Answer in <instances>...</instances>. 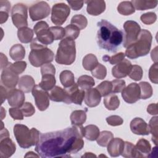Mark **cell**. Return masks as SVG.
<instances>
[{"mask_svg": "<svg viewBox=\"0 0 158 158\" xmlns=\"http://www.w3.org/2000/svg\"><path fill=\"white\" fill-rule=\"evenodd\" d=\"M83 127L73 126L60 131L41 133L35 151L43 158L70 157L84 146Z\"/></svg>", "mask_w": 158, "mask_h": 158, "instance_id": "cell-1", "label": "cell"}, {"mask_svg": "<svg viewBox=\"0 0 158 158\" xmlns=\"http://www.w3.org/2000/svg\"><path fill=\"white\" fill-rule=\"evenodd\" d=\"M97 43L100 48L115 52L123 41V33L106 20L98 23Z\"/></svg>", "mask_w": 158, "mask_h": 158, "instance_id": "cell-2", "label": "cell"}, {"mask_svg": "<svg viewBox=\"0 0 158 158\" xmlns=\"http://www.w3.org/2000/svg\"><path fill=\"white\" fill-rule=\"evenodd\" d=\"M152 39L149 31L141 30L137 40L127 48L125 55L131 59L146 56L151 49Z\"/></svg>", "mask_w": 158, "mask_h": 158, "instance_id": "cell-3", "label": "cell"}, {"mask_svg": "<svg viewBox=\"0 0 158 158\" xmlns=\"http://www.w3.org/2000/svg\"><path fill=\"white\" fill-rule=\"evenodd\" d=\"M30 48L31 51L28 56V59L33 66L38 67L53 60L54 52L46 46L41 44L36 38L31 41Z\"/></svg>", "mask_w": 158, "mask_h": 158, "instance_id": "cell-4", "label": "cell"}, {"mask_svg": "<svg viewBox=\"0 0 158 158\" xmlns=\"http://www.w3.org/2000/svg\"><path fill=\"white\" fill-rule=\"evenodd\" d=\"M14 134L20 147L27 149L36 145L39 139L40 133L35 128H29L22 124H16L14 127Z\"/></svg>", "mask_w": 158, "mask_h": 158, "instance_id": "cell-5", "label": "cell"}, {"mask_svg": "<svg viewBox=\"0 0 158 158\" xmlns=\"http://www.w3.org/2000/svg\"><path fill=\"white\" fill-rule=\"evenodd\" d=\"M76 48L74 40L65 38L60 41L56 56V62L59 64L71 65L75 60Z\"/></svg>", "mask_w": 158, "mask_h": 158, "instance_id": "cell-6", "label": "cell"}, {"mask_svg": "<svg viewBox=\"0 0 158 158\" xmlns=\"http://www.w3.org/2000/svg\"><path fill=\"white\" fill-rule=\"evenodd\" d=\"M41 73L42 78L38 85L47 91L51 90L55 86L56 81L55 78L56 69L54 66L50 63L45 64L41 67Z\"/></svg>", "mask_w": 158, "mask_h": 158, "instance_id": "cell-7", "label": "cell"}, {"mask_svg": "<svg viewBox=\"0 0 158 158\" xmlns=\"http://www.w3.org/2000/svg\"><path fill=\"white\" fill-rule=\"evenodd\" d=\"M0 138V157L1 158H8L15 152L16 146L9 138V133L7 130L6 128H3V122H2Z\"/></svg>", "mask_w": 158, "mask_h": 158, "instance_id": "cell-8", "label": "cell"}, {"mask_svg": "<svg viewBox=\"0 0 158 158\" xmlns=\"http://www.w3.org/2000/svg\"><path fill=\"white\" fill-rule=\"evenodd\" d=\"M12 20L15 27L20 28L28 26L27 7L22 3L14 6L11 12Z\"/></svg>", "mask_w": 158, "mask_h": 158, "instance_id": "cell-9", "label": "cell"}, {"mask_svg": "<svg viewBox=\"0 0 158 158\" xmlns=\"http://www.w3.org/2000/svg\"><path fill=\"white\" fill-rule=\"evenodd\" d=\"M123 28L125 30L123 47L127 48L137 40L141 31V27L135 21L128 20L124 23Z\"/></svg>", "mask_w": 158, "mask_h": 158, "instance_id": "cell-10", "label": "cell"}, {"mask_svg": "<svg viewBox=\"0 0 158 158\" xmlns=\"http://www.w3.org/2000/svg\"><path fill=\"white\" fill-rule=\"evenodd\" d=\"M70 13L69 6L65 3H57L52 6L51 19L52 22L58 26L62 25Z\"/></svg>", "mask_w": 158, "mask_h": 158, "instance_id": "cell-11", "label": "cell"}, {"mask_svg": "<svg viewBox=\"0 0 158 158\" xmlns=\"http://www.w3.org/2000/svg\"><path fill=\"white\" fill-rule=\"evenodd\" d=\"M33 30L38 40L45 46L51 44L54 40L48 24L44 21H40L36 23L33 27Z\"/></svg>", "mask_w": 158, "mask_h": 158, "instance_id": "cell-12", "label": "cell"}, {"mask_svg": "<svg viewBox=\"0 0 158 158\" xmlns=\"http://www.w3.org/2000/svg\"><path fill=\"white\" fill-rule=\"evenodd\" d=\"M50 6L45 1H39L29 7V14L33 21H36L47 17L50 14Z\"/></svg>", "mask_w": 158, "mask_h": 158, "instance_id": "cell-13", "label": "cell"}, {"mask_svg": "<svg viewBox=\"0 0 158 158\" xmlns=\"http://www.w3.org/2000/svg\"><path fill=\"white\" fill-rule=\"evenodd\" d=\"M32 95L35 98V104L38 109L43 111L49 106V95L47 91L41 88L39 85H35L32 90Z\"/></svg>", "mask_w": 158, "mask_h": 158, "instance_id": "cell-14", "label": "cell"}, {"mask_svg": "<svg viewBox=\"0 0 158 158\" xmlns=\"http://www.w3.org/2000/svg\"><path fill=\"white\" fill-rule=\"evenodd\" d=\"M123 100L128 104H133L140 99V88L136 83H131L122 91Z\"/></svg>", "mask_w": 158, "mask_h": 158, "instance_id": "cell-15", "label": "cell"}, {"mask_svg": "<svg viewBox=\"0 0 158 158\" xmlns=\"http://www.w3.org/2000/svg\"><path fill=\"white\" fill-rule=\"evenodd\" d=\"M19 80V75L14 72L8 65L2 70L1 76V85H4L6 88L8 89L15 88L17 84H18Z\"/></svg>", "mask_w": 158, "mask_h": 158, "instance_id": "cell-16", "label": "cell"}, {"mask_svg": "<svg viewBox=\"0 0 158 158\" xmlns=\"http://www.w3.org/2000/svg\"><path fill=\"white\" fill-rule=\"evenodd\" d=\"M68 95V104L74 103L81 105L85 98V91L81 88L79 89L77 83H74L69 88H65Z\"/></svg>", "mask_w": 158, "mask_h": 158, "instance_id": "cell-17", "label": "cell"}, {"mask_svg": "<svg viewBox=\"0 0 158 158\" xmlns=\"http://www.w3.org/2000/svg\"><path fill=\"white\" fill-rule=\"evenodd\" d=\"M7 99L9 106L14 107H21L24 104L25 94L20 89H9Z\"/></svg>", "mask_w": 158, "mask_h": 158, "instance_id": "cell-18", "label": "cell"}, {"mask_svg": "<svg viewBox=\"0 0 158 158\" xmlns=\"http://www.w3.org/2000/svg\"><path fill=\"white\" fill-rule=\"evenodd\" d=\"M131 62L127 59H123L120 62L117 64L112 69V75L117 78H122L126 77L128 75L131 68Z\"/></svg>", "mask_w": 158, "mask_h": 158, "instance_id": "cell-19", "label": "cell"}, {"mask_svg": "<svg viewBox=\"0 0 158 158\" xmlns=\"http://www.w3.org/2000/svg\"><path fill=\"white\" fill-rule=\"evenodd\" d=\"M131 131L138 135H148L149 134L148 125L141 118L136 117L130 122Z\"/></svg>", "mask_w": 158, "mask_h": 158, "instance_id": "cell-20", "label": "cell"}, {"mask_svg": "<svg viewBox=\"0 0 158 158\" xmlns=\"http://www.w3.org/2000/svg\"><path fill=\"white\" fill-rule=\"evenodd\" d=\"M101 95L96 88H89L85 91V102L89 107H96L99 104Z\"/></svg>", "mask_w": 158, "mask_h": 158, "instance_id": "cell-21", "label": "cell"}, {"mask_svg": "<svg viewBox=\"0 0 158 158\" xmlns=\"http://www.w3.org/2000/svg\"><path fill=\"white\" fill-rule=\"evenodd\" d=\"M85 2L87 4V12L91 15H98L104 12L106 9V2L102 0H89Z\"/></svg>", "mask_w": 158, "mask_h": 158, "instance_id": "cell-22", "label": "cell"}, {"mask_svg": "<svg viewBox=\"0 0 158 158\" xmlns=\"http://www.w3.org/2000/svg\"><path fill=\"white\" fill-rule=\"evenodd\" d=\"M125 141L121 138H112L109 143L107 146V152L111 157H118L121 155Z\"/></svg>", "mask_w": 158, "mask_h": 158, "instance_id": "cell-23", "label": "cell"}, {"mask_svg": "<svg viewBox=\"0 0 158 158\" xmlns=\"http://www.w3.org/2000/svg\"><path fill=\"white\" fill-rule=\"evenodd\" d=\"M51 100L55 102H64L68 104V95L65 89L55 86L49 93Z\"/></svg>", "mask_w": 158, "mask_h": 158, "instance_id": "cell-24", "label": "cell"}, {"mask_svg": "<svg viewBox=\"0 0 158 158\" xmlns=\"http://www.w3.org/2000/svg\"><path fill=\"white\" fill-rule=\"evenodd\" d=\"M19 89L23 93H30L32 91L35 86V82L32 77L30 75H23L21 77L18 82Z\"/></svg>", "mask_w": 158, "mask_h": 158, "instance_id": "cell-25", "label": "cell"}, {"mask_svg": "<svg viewBox=\"0 0 158 158\" xmlns=\"http://www.w3.org/2000/svg\"><path fill=\"white\" fill-rule=\"evenodd\" d=\"M138 152V157H148L151 151V146L149 142L141 138L139 139L135 146Z\"/></svg>", "mask_w": 158, "mask_h": 158, "instance_id": "cell-26", "label": "cell"}, {"mask_svg": "<svg viewBox=\"0 0 158 158\" xmlns=\"http://www.w3.org/2000/svg\"><path fill=\"white\" fill-rule=\"evenodd\" d=\"M131 2L135 9L138 10L155 8L158 2L157 0H133Z\"/></svg>", "mask_w": 158, "mask_h": 158, "instance_id": "cell-27", "label": "cell"}, {"mask_svg": "<svg viewBox=\"0 0 158 158\" xmlns=\"http://www.w3.org/2000/svg\"><path fill=\"white\" fill-rule=\"evenodd\" d=\"M86 120V112L83 110H76L72 112L70 115V120L73 126L80 127L85 122Z\"/></svg>", "mask_w": 158, "mask_h": 158, "instance_id": "cell-28", "label": "cell"}, {"mask_svg": "<svg viewBox=\"0 0 158 158\" xmlns=\"http://www.w3.org/2000/svg\"><path fill=\"white\" fill-rule=\"evenodd\" d=\"M9 55L12 60L15 61H20L25 57V48L20 44H14L9 50Z\"/></svg>", "mask_w": 158, "mask_h": 158, "instance_id": "cell-29", "label": "cell"}, {"mask_svg": "<svg viewBox=\"0 0 158 158\" xmlns=\"http://www.w3.org/2000/svg\"><path fill=\"white\" fill-rule=\"evenodd\" d=\"M82 131L83 136L89 141L96 140L100 133L99 129L94 125H89L83 127Z\"/></svg>", "mask_w": 158, "mask_h": 158, "instance_id": "cell-30", "label": "cell"}, {"mask_svg": "<svg viewBox=\"0 0 158 158\" xmlns=\"http://www.w3.org/2000/svg\"><path fill=\"white\" fill-rule=\"evenodd\" d=\"M17 36L22 43H28L33 40V31L27 27L20 28L18 30Z\"/></svg>", "mask_w": 158, "mask_h": 158, "instance_id": "cell-31", "label": "cell"}, {"mask_svg": "<svg viewBox=\"0 0 158 158\" xmlns=\"http://www.w3.org/2000/svg\"><path fill=\"white\" fill-rule=\"evenodd\" d=\"M104 104L108 110H114L117 109L120 105V100L117 95L114 93L109 94L105 96L104 99Z\"/></svg>", "mask_w": 158, "mask_h": 158, "instance_id": "cell-32", "label": "cell"}, {"mask_svg": "<svg viewBox=\"0 0 158 158\" xmlns=\"http://www.w3.org/2000/svg\"><path fill=\"white\" fill-rule=\"evenodd\" d=\"M59 78L61 84L65 88H69L75 83L74 75L70 70L62 71L60 73Z\"/></svg>", "mask_w": 158, "mask_h": 158, "instance_id": "cell-33", "label": "cell"}, {"mask_svg": "<svg viewBox=\"0 0 158 158\" xmlns=\"http://www.w3.org/2000/svg\"><path fill=\"white\" fill-rule=\"evenodd\" d=\"M98 64L99 63L97 57L93 54H88L86 55L83 57L82 61L83 67L86 70L91 71L96 67Z\"/></svg>", "mask_w": 158, "mask_h": 158, "instance_id": "cell-34", "label": "cell"}, {"mask_svg": "<svg viewBox=\"0 0 158 158\" xmlns=\"http://www.w3.org/2000/svg\"><path fill=\"white\" fill-rule=\"evenodd\" d=\"M121 155L126 158L138 157V152L135 146L128 141H125L123 150Z\"/></svg>", "mask_w": 158, "mask_h": 158, "instance_id": "cell-35", "label": "cell"}, {"mask_svg": "<svg viewBox=\"0 0 158 158\" xmlns=\"http://www.w3.org/2000/svg\"><path fill=\"white\" fill-rule=\"evenodd\" d=\"M77 85L81 89L85 91L92 88L95 85V81L91 77L84 75L78 78Z\"/></svg>", "mask_w": 158, "mask_h": 158, "instance_id": "cell-36", "label": "cell"}, {"mask_svg": "<svg viewBox=\"0 0 158 158\" xmlns=\"http://www.w3.org/2000/svg\"><path fill=\"white\" fill-rule=\"evenodd\" d=\"M117 11L122 15H129L135 12V9L131 1H122L117 6Z\"/></svg>", "mask_w": 158, "mask_h": 158, "instance_id": "cell-37", "label": "cell"}, {"mask_svg": "<svg viewBox=\"0 0 158 158\" xmlns=\"http://www.w3.org/2000/svg\"><path fill=\"white\" fill-rule=\"evenodd\" d=\"M138 85L140 88V99H146L152 96V88L148 82L142 81Z\"/></svg>", "mask_w": 158, "mask_h": 158, "instance_id": "cell-38", "label": "cell"}, {"mask_svg": "<svg viewBox=\"0 0 158 158\" xmlns=\"http://www.w3.org/2000/svg\"><path fill=\"white\" fill-rule=\"evenodd\" d=\"M112 138H114V135L111 131H102L99 133L96 141L98 145L102 147H106Z\"/></svg>", "mask_w": 158, "mask_h": 158, "instance_id": "cell-39", "label": "cell"}, {"mask_svg": "<svg viewBox=\"0 0 158 158\" xmlns=\"http://www.w3.org/2000/svg\"><path fill=\"white\" fill-rule=\"evenodd\" d=\"M70 23L71 24L77 27L80 30H83L88 25V20L84 15L77 14L72 18Z\"/></svg>", "mask_w": 158, "mask_h": 158, "instance_id": "cell-40", "label": "cell"}, {"mask_svg": "<svg viewBox=\"0 0 158 158\" xmlns=\"http://www.w3.org/2000/svg\"><path fill=\"white\" fill-rule=\"evenodd\" d=\"M157 117H153L149 121V132L152 134V141L155 144H157Z\"/></svg>", "mask_w": 158, "mask_h": 158, "instance_id": "cell-41", "label": "cell"}, {"mask_svg": "<svg viewBox=\"0 0 158 158\" xmlns=\"http://www.w3.org/2000/svg\"><path fill=\"white\" fill-rule=\"evenodd\" d=\"M96 88L98 90L101 96L105 97L112 92V83L109 81H104L98 85Z\"/></svg>", "mask_w": 158, "mask_h": 158, "instance_id": "cell-42", "label": "cell"}, {"mask_svg": "<svg viewBox=\"0 0 158 158\" xmlns=\"http://www.w3.org/2000/svg\"><path fill=\"white\" fill-rule=\"evenodd\" d=\"M80 30L77 27L72 24L66 26L65 28V38H69L73 40L77 39L80 35Z\"/></svg>", "mask_w": 158, "mask_h": 158, "instance_id": "cell-43", "label": "cell"}, {"mask_svg": "<svg viewBox=\"0 0 158 158\" xmlns=\"http://www.w3.org/2000/svg\"><path fill=\"white\" fill-rule=\"evenodd\" d=\"M91 74L94 77L99 80H103L107 75V69L104 65L99 63L96 67L91 70Z\"/></svg>", "mask_w": 158, "mask_h": 158, "instance_id": "cell-44", "label": "cell"}, {"mask_svg": "<svg viewBox=\"0 0 158 158\" xmlns=\"http://www.w3.org/2000/svg\"><path fill=\"white\" fill-rule=\"evenodd\" d=\"M143 69L141 66L138 65H133L131 66L128 76L130 78L135 81H139L143 77Z\"/></svg>", "mask_w": 158, "mask_h": 158, "instance_id": "cell-45", "label": "cell"}, {"mask_svg": "<svg viewBox=\"0 0 158 158\" xmlns=\"http://www.w3.org/2000/svg\"><path fill=\"white\" fill-rule=\"evenodd\" d=\"M8 67L16 74L22 73L27 67V63L25 61H17L15 63L9 62Z\"/></svg>", "mask_w": 158, "mask_h": 158, "instance_id": "cell-46", "label": "cell"}, {"mask_svg": "<svg viewBox=\"0 0 158 158\" xmlns=\"http://www.w3.org/2000/svg\"><path fill=\"white\" fill-rule=\"evenodd\" d=\"M125 54L123 52H118L115 55H113L112 56H103L102 59L105 62H109L110 64H117L121 61H122L125 59Z\"/></svg>", "mask_w": 158, "mask_h": 158, "instance_id": "cell-47", "label": "cell"}, {"mask_svg": "<svg viewBox=\"0 0 158 158\" xmlns=\"http://www.w3.org/2000/svg\"><path fill=\"white\" fill-rule=\"evenodd\" d=\"M50 31H51L54 40H62L65 35V28H62L60 26H55L51 27L49 28Z\"/></svg>", "mask_w": 158, "mask_h": 158, "instance_id": "cell-48", "label": "cell"}, {"mask_svg": "<svg viewBox=\"0 0 158 158\" xmlns=\"http://www.w3.org/2000/svg\"><path fill=\"white\" fill-rule=\"evenodd\" d=\"M140 19L141 22L146 25H151L157 20V15L154 12H149L141 15Z\"/></svg>", "mask_w": 158, "mask_h": 158, "instance_id": "cell-49", "label": "cell"}, {"mask_svg": "<svg viewBox=\"0 0 158 158\" xmlns=\"http://www.w3.org/2000/svg\"><path fill=\"white\" fill-rule=\"evenodd\" d=\"M112 85V92L113 93H120L125 88V81L123 80L116 79L111 81Z\"/></svg>", "mask_w": 158, "mask_h": 158, "instance_id": "cell-50", "label": "cell"}, {"mask_svg": "<svg viewBox=\"0 0 158 158\" xmlns=\"http://www.w3.org/2000/svg\"><path fill=\"white\" fill-rule=\"evenodd\" d=\"M149 78L151 82L157 84L158 83V64L154 63L149 70Z\"/></svg>", "mask_w": 158, "mask_h": 158, "instance_id": "cell-51", "label": "cell"}, {"mask_svg": "<svg viewBox=\"0 0 158 158\" xmlns=\"http://www.w3.org/2000/svg\"><path fill=\"white\" fill-rule=\"evenodd\" d=\"M21 110L25 117H30L35 112V109L31 103L26 102L20 107Z\"/></svg>", "mask_w": 158, "mask_h": 158, "instance_id": "cell-52", "label": "cell"}, {"mask_svg": "<svg viewBox=\"0 0 158 158\" xmlns=\"http://www.w3.org/2000/svg\"><path fill=\"white\" fill-rule=\"evenodd\" d=\"M9 115L14 120H23V114L21 110L20 107H12L9 110Z\"/></svg>", "mask_w": 158, "mask_h": 158, "instance_id": "cell-53", "label": "cell"}, {"mask_svg": "<svg viewBox=\"0 0 158 158\" xmlns=\"http://www.w3.org/2000/svg\"><path fill=\"white\" fill-rule=\"evenodd\" d=\"M106 122L111 126H118L123 123V120L118 115H110L106 118Z\"/></svg>", "mask_w": 158, "mask_h": 158, "instance_id": "cell-54", "label": "cell"}, {"mask_svg": "<svg viewBox=\"0 0 158 158\" xmlns=\"http://www.w3.org/2000/svg\"><path fill=\"white\" fill-rule=\"evenodd\" d=\"M67 2L70 7L74 10H78L81 9L84 2L82 1H67Z\"/></svg>", "mask_w": 158, "mask_h": 158, "instance_id": "cell-55", "label": "cell"}, {"mask_svg": "<svg viewBox=\"0 0 158 158\" xmlns=\"http://www.w3.org/2000/svg\"><path fill=\"white\" fill-rule=\"evenodd\" d=\"M10 9V4L8 1H0V12L9 14Z\"/></svg>", "mask_w": 158, "mask_h": 158, "instance_id": "cell-56", "label": "cell"}, {"mask_svg": "<svg viewBox=\"0 0 158 158\" xmlns=\"http://www.w3.org/2000/svg\"><path fill=\"white\" fill-rule=\"evenodd\" d=\"M147 112L151 115H157V104L152 103L149 104L147 107Z\"/></svg>", "mask_w": 158, "mask_h": 158, "instance_id": "cell-57", "label": "cell"}, {"mask_svg": "<svg viewBox=\"0 0 158 158\" xmlns=\"http://www.w3.org/2000/svg\"><path fill=\"white\" fill-rule=\"evenodd\" d=\"M0 88H1V103L2 104L4 101L7 99L9 89L4 86L2 85H1Z\"/></svg>", "mask_w": 158, "mask_h": 158, "instance_id": "cell-58", "label": "cell"}, {"mask_svg": "<svg viewBox=\"0 0 158 158\" xmlns=\"http://www.w3.org/2000/svg\"><path fill=\"white\" fill-rule=\"evenodd\" d=\"M7 57L3 53H1V69H4L9 64Z\"/></svg>", "mask_w": 158, "mask_h": 158, "instance_id": "cell-59", "label": "cell"}, {"mask_svg": "<svg viewBox=\"0 0 158 158\" xmlns=\"http://www.w3.org/2000/svg\"><path fill=\"white\" fill-rule=\"evenodd\" d=\"M25 157H40V156H39V155H36V154H35L34 152L30 151V152H28L27 153V154L25 156Z\"/></svg>", "mask_w": 158, "mask_h": 158, "instance_id": "cell-60", "label": "cell"}, {"mask_svg": "<svg viewBox=\"0 0 158 158\" xmlns=\"http://www.w3.org/2000/svg\"><path fill=\"white\" fill-rule=\"evenodd\" d=\"M94 156H96L93 154L91 152H86L85 155L82 156V157H94Z\"/></svg>", "mask_w": 158, "mask_h": 158, "instance_id": "cell-61", "label": "cell"}]
</instances>
